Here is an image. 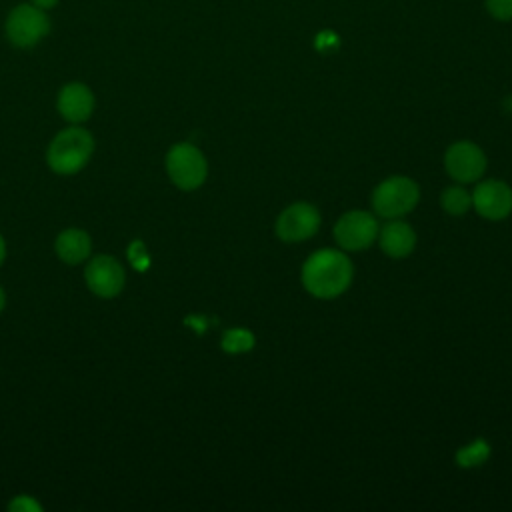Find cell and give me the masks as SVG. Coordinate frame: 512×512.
I'll return each mask as SVG.
<instances>
[{
    "label": "cell",
    "instance_id": "obj_21",
    "mask_svg": "<svg viewBox=\"0 0 512 512\" xmlns=\"http://www.w3.org/2000/svg\"><path fill=\"white\" fill-rule=\"evenodd\" d=\"M4 304H6V296H4V290L0 288V312H2V308H4Z\"/></svg>",
    "mask_w": 512,
    "mask_h": 512
},
{
    "label": "cell",
    "instance_id": "obj_4",
    "mask_svg": "<svg viewBox=\"0 0 512 512\" xmlns=\"http://www.w3.org/2000/svg\"><path fill=\"white\" fill-rule=\"evenodd\" d=\"M418 202V186L404 176H392L380 182L372 194L376 214L384 218H398L410 212Z\"/></svg>",
    "mask_w": 512,
    "mask_h": 512
},
{
    "label": "cell",
    "instance_id": "obj_8",
    "mask_svg": "<svg viewBox=\"0 0 512 512\" xmlns=\"http://www.w3.org/2000/svg\"><path fill=\"white\" fill-rule=\"evenodd\" d=\"M320 226V214L312 204H290L276 220V234L284 242H302L316 234Z\"/></svg>",
    "mask_w": 512,
    "mask_h": 512
},
{
    "label": "cell",
    "instance_id": "obj_15",
    "mask_svg": "<svg viewBox=\"0 0 512 512\" xmlns=\"http://www.w3.org/2000/svg\"><path fill=\"white\" fill-rule=\"evenodd\" d=\"M254 346V336L252 332L244 330V328H234L228 330L222 338V348L230 354H240V352H248Z\"/></svg>",
    "mask_w": 512,
    "mask_h": 512
},
{
    "label": "cell",
    "instance_id": "obj_9",
    "mask_svg": "<svg viewBox=\"0 0 512 512\" xmlns=\"http://www.w3.org/2000/svg\"><path fill=\"white\" fill-rule=\"evenodd\" d=\"M448 174L458 182H474L486 170L484 152L472 142H454L444 156Z\"/></svg>",
    "mask_w": 512,
    "mask_h": 512
},
{
    "label": "cell",
    "instance_id": "obj_19",
    "mask_svg": "<svg viewBox=\"0 0 512 512\" xmlns=\"http://www.w3.org/2000/svg\"><path fill=\"white\" fill-rule=\"evenodd\" d=\"M56 2H58V0H32V4L38 6V8H42V10H44V8H52Z\"/></svg>",
    "mask_w": 512,
    "mask_h": 512
},
{
    "label": "cell",
    "instance_id": "obj_2",
    "mask_svg": "<svg viewBox=\"0 0 512 512\" xmlns=\"http://www.w3.org/2000/svg\"><path fill=\"white\" fill-rule=\"evenodd\" d=\"M92 152H94L92 134L80 126H72L56 134V138L48 146L46 160L56 174L68 176L82 170L88 164Z\"/></svg>",
    "mask_w": 512,
    "mask_h": 512
},
{
    "label": "cell",
    "instance_id": "obj_12",
    "mask_svg": "<svg viewBox=\"0 0 512 512\" xmlns=\"http://www.w3.org/2000/svg\"><path fill=\"white\" fill-rule=\"evenodd\" d=\"M416 244V234L414 230L402 222V220H392L388 222L382 232H380V248L392 256V258H404L414 250Z\"/></svg>",
    "mask_w": 512,
    "mask_h": 512
},
{
    "label": "cell",
    "instance_id": "obj_14",
    "mask_svg": "<svg viewBox=\"0 0 512 512\" xmlns=\"http://www.w3.org/2000/svg\"><path fill=\"white\" fill-rule=\"evenodd\" d=\"M442 208L448 212V214H454V216H460L464 212H468V208L472 206V196L460 188V186H452V188H446L442 198Z\"/></svg>",
    "mask_w": 512,
    "mask_h": 512
},
{
    "label": "cell",
    "instance_id": "obj_3",
    "mask_svg": "<svg viewBox=\"0 0 512 512\" xmlns=\"http://www.w3.org/2000/svg\"><path fill=\"white\" fill-rule=\"evenodd\" d=\"M166 170L170 180L182 190H194L206 180L204 154L188 142L174 144L166 154Z\"/></svg>",
    "mask_w": 512,
    "mask_h": 512
},
{
    "label": "cell",
    "instance_id": "obj_13",
    "mask_svg": "<svg viewBox=\"0 0 512 512\" xmlns=\"http://www.w3.org/2000/svg\"><path fill=\"white\" fill-rule=\"evenodd\" d=\"M92 242L84 230L68 228L56 238V254L66 264H80L90 256Z\"/></svg>",
    "mask_w": 512,
    "mask_h": 512
},
{
    "label": "cell",
    "instance_id": "obj_5",
    "mask_svg": "<svg viewBox=\"0 0 512 512\" xmlns=\"http://www.w3.org/2000/svg\"><path fill=\"white\" fill-rule=\"evenodd\" d=\"M50 30V22L42 8L34 4H22L14 8L6 20V34L12 44L20 48H30L40 42Z\"/></svg>",
    "mask_w": 512,
    "mask_h": 512
},
{
    "label": "cell",
    "instance_id": "obj_6",
    "mask_svg": "<svg viewBox=\"0 0 512 512\" xmlns=\"http://www.w3.org/2000/svg\"><path fill=\"white\" fill-rule=\"evenodd\" d=\"M378 234V224L372 214L362 210L346 212L334 226V238L344 250L368 248Z\"/></svg>",
    "mask_w": 512,
    "mask_h": 512
},
{
    "label": "cell",
    "instance_id": "obj_18",
    "mask_svg": "<svg viewBox=\"0 0 512 512\" xmlns=\"http://www.w3.org/2000/svg\"><path fill=\"white\" fill-rule=\"evenodd\" d=\"M486 8L498 20L512 18V0H486Z\"/></svg>",
    "mask_w": 512,
    "mask_h": 512
},
{
    "label": "cell",
    "instance_id": "obj_17",
    "mask_svg": "<svg viewBox=\"0 0 512 512\" xmlns=\"http://www.w3.org/2000/svg\"><path fill=\"white\" fill-rule=\"evenodd\" d=\"M8 510H10V512H40L42 506H40L32 496L20 494V496H16V498L8 504Z\"/></svg>",
    "mask_w": 512,
    "mask_h": 512
},
{
    "label": "cell",
    "instance_id": "obj_10",
    "mask_svg": "<svg viewBox=\"0 0 512 512\" xmlns=\"http://www.w3.org/2000/svg\"><path fill=\"white\" fill-rule=\"evenodd\" d=\"M472 206L488 220H502L512 212V190L500 180H486L472 192Z\"/></svg>",
    "mask_w": 512,
    "mask_h": 512
},
{
    "label": "cell",
    "instance_id": "obj_7",
    "mask_svg": "<svg viewBox=\"0 0 512 512\" xmlns=\"http://www.w3.org/2000/svg\"><path fill=\"white\" fill-rule=\"evenodd\" d=\"M84 276H86L88 288L96 296H102V298H112V296L120 294V290L124 288V280H126L122 264L108 254L94 256L88 262Z\"/></svg>",
    "mask_w": 512,
    "mask_h": 512
},
{
    "label": "cell",
    "instance_id": "obj_20",
    "mask_svg": "<svg viewBox=\"0 0 512 512\" xmlns=\"http://www.w3.org/2000/svg\"><path fill=\"white\" fill-rule=\"evenodd\" d=\"M4 256H6V246H4V238L0 236V264L4 262Z\"/></svg>",
    "mask_w": 512,
    "mask_h": 512
},
{
    "label": "cell",
    "instance_id": "obj_16",
    "mask_svg": "<svg viewBox=\"0 0 512 512\" xmlns=\"http://www.w3.org/2000/svg\"><path fill=\"white\" fill-rule=\"evenodd\" d=\"M488 444L484 440H474L472 444L464 446L458 454H456V460L460 462V466H478L486 460L488 456Z\"/></svg>",
    "mask_w": 512,
    "mask_h": 512
},
{
    "label": "cell",
    "instance_id": "obj_1",
    "mask_svg": "<svg viewBox=\"0 0 512 512\" xmlns=\"http://www.w3.org/2000/svg\"><path fill=\"white\" fill-rule=\"evenodd\" d=\"M352 282L350 260L332 248L314 252L302 266V284L316 298H334Z\"/></svg>",
    "mask_w": 512,
    "mask_h": 512
},
{
    "label": "cell",
    "instance_id": "obj_11",
    "mask_svg": "<svg viewBox=\"0 0 512 512\" xmlns=\"http://www.w3.org/2000/svg\"><path fill=\"white\" fill-rule=\"evenodd\" d=\"M94 110V94L86 84L72 82L66 84L58 94V112L68 122L80 124L90 118Z\"/></svg>",
    "mask_w": 512,
    "mask_h": 512
}]
</instances>
